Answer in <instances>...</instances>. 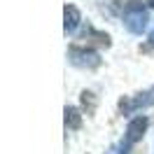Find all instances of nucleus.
Wrapping results in <instances>:
<instances>
[{"label": "nucleus", "mask_w": 154, "mask_h": 154, "mask_svg": "<svg viewBox=\"0 0 154 154\" xmlns=\"http://www.w3.org/2000/svg\"><path fill=\"white\" fill-rule=\"evenodd\" d=\"M68 61L75 68H87V70H94V68L100 66V56L94 49H84V47H70L68 49Z\"/></svg>", "instance_id": "2"}, {"label": "nucleus", "mask_w": 154, "mask_h": 154, "mask_svg": "<svg viewBox=\"0 0 154 154\" xmlns=\"http://www.w3.org/2000/svg\"><path fill=\"white\" fill-rule=\"evenodd\" d=\"M147 21H149V14H147V7H145L140 0H131L126 2L124 7V26L133 35H143L147 30Z\"/></svg>", "instance_id": "1"}, {"label": "nucleus", "mask_w": 154, "mask_h": 154, "mask_svg": "<svg viewBox=\"0 0 154 154\" xmlns=\"http://www.w3.org/2000/svg\"><path fill=\"white\" fill-rule=\"evenodd\" d=\"M147 2H149V5H152V7H154V0H147Z\"/></svg>", "instance_id": "8"}, {"label": "nucleus", "mask_w": 154, "mask_h": 154, "mask_svg": "<svg viewBox=\"0 0 154 154\" xmlns=\"http://www.w3.org/2000/svg\"><path fill=\"white\" fill-rule=\"evenodd\" d=\"M79 124H82L79 110H77V107H66V126H70V128H79Z\"/></svg>", "instance_id": "6"}, {"label": "nucleus", "mask_w": 154, "mask_h": 154, "mask_svg": "<svg viewBox=\"0 0 154 154\" xmlns=\"http://www.w3.org/2000/svg\"><path fill=\"white\" fill-rule=\"evenodd\" d=\"M147 124H149L147 117H135V119L128 122L126 133H124V145H126V147H131V145H135L138 140H143L145 131H147Z\"/></svg>", "instance_id": "3"}, {"label": "nucleus", "mask_w": 154, "mask_h": 154, "mask_svg": "<svg viewBox=\"0 0 154 154\" xmlns=\"http://www.w3.org/2000/svg\"><path fill=\"white\" fill-rule=\"evenodd\" d=\"M154 105V87L147 89V91H143V94H138V96L133 98V100H126V103H122V112H133V110H140V107H149Z\"/></svg>", "instance_id": "4"}, {"label": "nucleus", "mask_w": 154, "mask_h": 154, "mask_svg": "<svg viewBox=\"0 0 154 154\" xmlns=\"http://www.w3.org/2000/svg\"><path fill=\"white\" fill-rule=\"evenodd\" d=\"M63 28H66V33H75L77 26H79V21H82V17H79V10H77L75 5H66V10H63Z\"/></svg>", "instance_id": "5"}, {"label": "nucleus", "mask_w": 154, "mask_h": 154, "mask_svg": "<svg viewBox=\"0 0 154 154\" xmlns=\"http://www.w3.org/2000/svg\"><path fill=\"white\" fill-rule=\"evenodd\" d=\"M149 40H152V45H154V28H152V33H149Z\"/></svg>", "instance_id": "7"}]
</instances>
